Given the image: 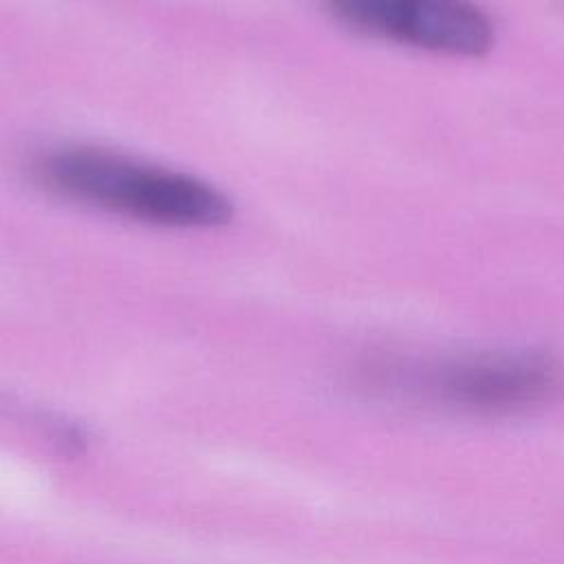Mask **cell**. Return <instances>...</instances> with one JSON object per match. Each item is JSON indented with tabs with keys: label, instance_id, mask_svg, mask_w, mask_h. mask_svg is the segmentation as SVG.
Masks as SVG:
<instances>
[{
	"label": "cell",
	"instance_id": "cell-1",
	"mask_svg": "<svg viewBox=\"0 0 564 564\" xmlns=\"http://www.w3.org/2000/svg\"><path fill=\"white\" fill-rule=\"evenodd\" d=\"M55 192L152 225L214 227L229 218V200L212 185L183 172L97 148H64L37 163Z\"/></svg>",
	"mask_w": 564,
	"mask_h": 564
},
{
	"label": "cell",
	"instance_id": "cell-2",
	"mask_svg": "<svg viewBox=\"0 0 564 564\" xmlns=\"http://www.w3.org/2000/svg\"><path fill=\"white\" fill-rule=\"evenodd\" d=\"M399 392L478 416H502L549 401L560 388L557 364L533 350H480L399 370Z\"/></svg>",
	"mask_w": 564,
	"mask_h": 564
},
{
	"label": "cell",
	"instance_id": "cell-3",
	"mask_svg": "<svg viewBox=\"0 0 564 564\" xmlns=\"http://www.w3.org/2000/svg\"><path fill=\"white\" fill-rule=\"evenodd\" d=\"M355 31L421 51L478 57L494 44L489 15L471 0H326Z\"/></svg>",
	"mask_w": 564,
	"mask_h": 564
}]
</instances>
